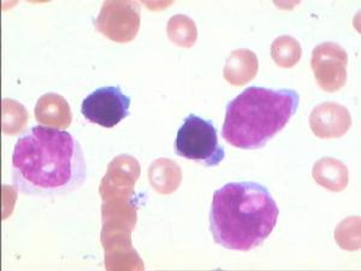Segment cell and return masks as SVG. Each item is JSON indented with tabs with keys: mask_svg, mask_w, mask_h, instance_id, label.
Here are the masks:
<instances>
[{
	"mask_svg": "<svg viewBox=\"0 0 361 271\" xmlns=\"http://www.w3.org/2000/svg\"><path fill=\"white\" fill-rule=\"evenodd\" d=\"M310 126L320 139H337L352 127V117L348 109L341 104L323 103L311 112Z\"/></svg>",
	"mask_w": 361,
	"mask_h": 271,
	"instance_id": "8",
	"label": "cell"
},
{
	"mask_svg": "<svg viewBox=\"0 0 361 271\" xmlns=\"http://www.w3.org/2000/svg\"><path fill=\"white\" fill-rule=\"evenodd\" d=\"M348 54L335 42H323L313 49L311 68L322 90L334 93L347 83Z\"/></svg>",
	"mask_w": 361,
	"mask_h": 271,
	"instance_id": "6",
	"label": "cell"
},
{
	"mask_svg": "<svg viewBox=\"0 0 361 271\" xmlns=\"http://www.w3.org/2000/svg\"><path fill=\"white\" fill-rule=\"evenodd\" d=\"M299 104L296 90L246 88L228 104L222 136L241 150L264 147L289 124Z\"/></svg>",
	"mask_w": 361,
	"mask_h": 271,
	"instance_id": "3",
	"label": "cell"
},
{
	"mask_svg": "<svg viewBox=\"0 0 361 271\" xmlns=\"http://www.w3.org/2000/svg\"><path fill=\"white\" fill-rule=\"evenodd\" d=\"M11 180L17 192L28 197H63L87 181V162L78 140L66 131L35 126L18 136Z\"/></svg>",
	"mask_w": 361,
	"mask_h": 271,
	"instance_id": "1",
	"label": "cell"
},
{
	"mask_svg": "<svg viewBox=\"0 0 361 271\" xmlns=\"http://www.w3.org/2000/svg\"><path fill=\"white\" fill-rule=\"evenodd\" d=\"M258 71V59L248 49L234 51L226 62L224 76L233 85H243L255 78Z\"/></svg>",
	"mask_w": 361,
	"mask_h": 271,
	"instance_id": "10",
	"label": "cell"
},
{
	"mask_svg": "<svg viewBox=\"0 0 361 271\" xmlns=\"http://www.w3.org/2000/svg\"><path fill=\"white\" fill-rule=\"evenodd\" d=\"M95 25L112 42H132L140 27L139 4L132 1L105 3Z\"/></svg>",
	"mask_w": 361,
	"mask_h": 271,
	"instance_id": "7",
	"label": "cell"
},
{
	"mask_svg": "<svg viewBox=\"0 0 361 271\" xmlns=\"http://www.w3.org/2000/svg\"><path fill=\"white\" fill-rule=\"evenodd\" d=\"M279 209L269 189L257 182H230L214 193L209 230L214 243L248 252L270 236Z\"/></svg>",
	"mask_w": 361,
	"mask_h": 271,
	"instance_id": "2",
	"label": "cell"
},
{
	"mask_svg": "<svg viewBox=\"0 0 361 271\" xmlns=\"http://www.w3.org/2000/svg\"><path fill=\"white\" fill-rule=\"evenodd\" d=\"M302 49L300 46V42L292 37L283 35L276 39L272 46H271V56L274 58L276 64L284 68V69H290L296 66L301 59Z\"/></svg>",
	"mask_w": 361,
	"mask_h": 271,
	"instance_id": "11",
	"label": "cell"
},
{
	"mask_svg": "<svg viewBox=\"0 0 361 271\" xmlns=\"http://www.w3.org/2000/svg\"><path fill=\"white\" fill-rule=\"evenodd\" d=\"M130 103L119 87H102L83 99L81 114L92 124L114 128L129 116Z\"/></svg>",
	"mask_w": 361,
	"mask_h": 271,
	"instance_id": "5",
	"label": "cell"
},
{
	"mask_svg": "<svg viewBox=\"0 0 361 271\" xmlns=\"http://www.w3.org/2000/svg\"><path fill=\"white\" fill-rule=\"evenodd\" d=\"M312 175L318 185L331 192H342L348 185V169L341 160L330 157L317 162Z\"/></svg>",
	"mask_w": 361,
	"mask_h": 271,
	"instance_id": "9",
	"label": "cell"
},
{
	"mask_svg": "<svg viewBox=\"0 0 361 271\" xmlns=\"http://www.w3.org/2000/svg\"><path fill=\"white\" fill-rule=\"evenodd\" d=\"M175 153L206 168L217 167L226 157V151L218 141V132L214 122L197 115L185 117L178 129L175 140Z\"/></svg>",
	"mask_w": 361,
	"mask_h": 271,
	"instance_id": "4",
	"label": "cell"
},
{
	"mask_svg": "<svg viewBox=\"0 0 361 271\" xmlns=\"http://www.w3.org/2000/svg\"><path fill=\"white\" fill-rule=\"evenodd\" d=\"M168 33L170 39L178 45L190 47L197 39V28L194 22L187 16H175L168 25Z\"/></svg>",
	"mask_w": 361,
	"mask_h": 271,
	"instance_id": "12",
	"label": "cell"
}]
</instances>
